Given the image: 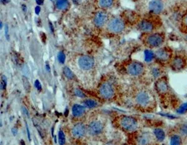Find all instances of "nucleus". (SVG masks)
Segmentation results:
<instances>
[{
  "label": "nucleus",
  "instance_id": "obj_45",
  "mask_svg": "<svg viewBox=\"0 0 187 145\" xmlns=\"http://www.w3.org/2000/svg\"><path fill=\"white\" fill-rule=\"evenodd\" d=\"M1 29H2V22H1Z\"/></svg>",
  "mask_w": 187,
  "mask_h": 145
},
{
  "label": "nucleus",
  "instance_id": "obj_30",
  "mask_svg": "<svg viewBox=\"0 0 187 145\" xmlns=\"http://www.w3.org/2000/svg\"><path fill=\"white\" fill-rule=\"evenodd\" d=\"M6 78L4 75L1 77V89L4 90L6 87Z\"/></svg>",
  "mask_w": 187,
  "mask_h": 145
},
{
  "label": "nucleus",
  "instance_id": "obj_10",
  "mask_svg": "<svg viewBox=\"0 0 187 145\" xmlns=\"http://www.w3.org/2000/svg\"><path fill=\"white\" fill-rule=\"evenodd\" d=\"M164 3L162 0H151L149 4V9L154 15H159L164 9Z\"/></svg>",
  "mask_w": 187,
  "mask_h": 145
},
{
  "label": "nucleus",
  "instance_id": "obj_21",
  "mask_svg": "<svg viewBox=\"0 0 187 145\" xmlns=\"http://www.w3.org/2000/svg\"><path fill=\"white\" fill-rule=\"evenodd\" d=\"M145 61L149 63L155 60V52L152 49H146L144 51Z\"/></svg>",
  "mask_w": 187,
  "mask_h": 145
},
{
  "label": "nucleus",
  "instance_id": "obj_32",
  "mask_svg": "<svg viewBox=\"0 0 187 145\" xmlns=\"http://www.w3.org/2000/svg\"><path fill=\"white\" fill-rule=\"evenodd\" d=\"M75 94H76V96H77L79 97H81V98H84L85 97V95L82 93V92L81 90L78 89H76L75 90Z\"/></svg>",
  "mask_w": 187,
  "mask_h": 145
},
{
  "label": "nucleus",
  "instance_id": "obj_25",
  "mask_svg": "<svg viewBox=\"0 0 187 145\" xmlns=\"http://www.w3.org/2000/svg\"><path fill=\"white\" fill-rule=\"evenodd\" d=\"M63 73L65 75V76L69 79H72L74 77V75L73 72L67 67H65L63 69Z\"/></svg>",
  "mask_w": 187,
  "mask_h": 145
},
{
  "label": "nucleus",
  "instance_id": "obj_35",
  "mask_svg": "<svg viewBox=\"0 0 187 145\" xmlns=\"http://www.w3.org/2000/svg\"><path fill=\"white\" fill-rule=\"evenodd\" d=\"M182 24L187 28V13L184 16L182 19Z\"/></svg>",
  "mask_w": 187,
  "mask_h": 145
},
{
  "label": "nucleus",
  "instance_id": "obj_22",
  "mask_svg": "<svg viewBox=\"0 0 187 145\" xmlns=\"http://www.w3.org/2000/svg\"><path fill=\"white\" fill-rule=\"evenodd\" d=\"M182 137L179 134H174L170 138L171 145H181L182 144Z\"/></svg>",
  "mask_w": 187,
  "mask_h": 145
},
{
  "label": "nucleus",
  "instance_id": "obj_26",
  "mask_svg": "<svg viewBox=\"0 0 187 145\" xmlns=\"http://www.w3.org/2000/svg\"><path fill=\"white\" fill-rule=\"evenodd\" d=\"M22 80L23 87H24L25 90L27 92H29L30 90H31V85H30V84H29L27 79L26 77H22Z\"/></svg>",
  "mask_w": 187,
  "mask_h": 145
},
{
  "label": "nucleus",
  "instance_id": "obj_1",
  "mask_svg": "<svg viewBox=\"0 0 187 145\" xmlns=\"http://www.w3.org/2000/svg\"><path fill=\"white\" fill-rule=\"evenodd\" d=\"M135 102L138 105L152 110L156 106V100L154 94L147 90H142L137 93Z\"/></svg>",
  "mask_w": 187,
  "mask_h": 145
},
{
  "label": "nucleus",
  "instance_id": "obj_11",
  "mask_svg": "<svg viewBox=\"0 0 187 145\" xmlns=\"http://www.w3.org/2000/svg\"><path fill=\"white\" fill-rule=\"evenodd\" d=\"M79 67L84 70H89L94 65V60L92 57L88 56H83L78 60Z\"/></svg>",
  "mask_w": 187,
  "mask_h": 145
},
{
  "label": "nucleus",
  "instance_id": "obj_29",
  "mask_svg": "<svg viewBox=\"0 0 187 145\" xmlns=\"http://www.w3.org/2000/svg\"><path fill=\"white\" fill-rule=\"evenodd\" d=\"M57 60L61 64H64L65 62L66 56H65V54H64V52H59L58 53V54H57Z\"/></svg>",
  "mask_w": 187,
  "mask_h": 145
},
{
  "label": "nucleus",
  "instance_id": "obj_24",
  "mask_svg": "<svg viewBox=\"0 0 187 145\" xmlns=\"http://www.w3.org/2000/svg\"><path fill=\"white\" fill-rule=\"evenodd\" d=\"M114 2V0H99V4L102 7H109Z\"/></svg>",
  "mask_w": 187,
  "mask_h": 145
},
{
  "label": "nucleus",
  "instance_id": "obj_20",
  "mask_svg": "<svg viewBox=\"0 0 187 145\" xmlns=\"http://www.w3.org/2000/svg\"><path fill=\"white\" fill-rule=\"evenodd\" d=\"M163 70L159 66H152V68L151 69V74L152 75V77L155 79V80L160 77H162Z\"/></svg>",
  "mask_w": 187,
  "mask_h": 145
},
{
  "label": "nucleus",
  "instance_id": "obj_33",
  "mask_svg": "<svg viewBox=\"0 0 187 145\" xmlns=\"http://www.w3.org/2000/svg\"><path fill=\"white\" fill-rule=\"evenodd\" d=\"M34 85L36 87V88L37 89V90H38L39 91H41L42 90V86L41 84L40 83V82L38 80H36L34 82Z\"/></svg>",
  "mask_w": 187,
  "mask_h": 145
},
{
  "label": "nucleus",
  "instance_id": "obj_19",
  "mask_svg": "<svg viewBox=\"0 0 187 145\" xmlns=\"http://www.w3.org/2000/svg\"><path fill=\"white\" fill-rule=\"evenodd\" d=\"M72 115L74 117H79L84 114V113L86 112V109L84 106H82V105H80L78 104H75L72 107Z\"/></svg>",
  "mask_w": 187,
  "mask_h": 145
},
{
  "label": "nucleus",
  "instance_id": "obj_9",
  "mask_svg": "<svg viewBox=\"0 0 187 145\" xmlns=\"http://www.w3.org/2000/svg\"><path fill=\"white\" fill-rule=\"evenodd\" d=\"M127 72L132 76H140L142 75L145 71L144 65L139 62H133L130 63L127 69Z\"/></svg>",
  "mask_w": 187,
  "mask_h": 145
},
{
  "label": "nucleus",
  "instance_id": "obj_42",
  "mask_svg": "<svg viewBox=\"0 0 187 145\" xmlns=\"http://www.w3.org/2000/svg\"><path fill=\"white\" fill-rule=\"evenodd\" d=\"M46 70H47V71H48V72H50L51 68H50V66H49V64H48V63H46Z\"/></svg>",
  "mask_w": 187,
  "mask_h": 145
},
{
  "label": "nucleus",
  "instance_id": "obj_6",
  "mask_svg": "<svg viewBox=\"0 0 187 145\" xmlns=\"http://www.w3.org/2000/svg\"><path fill=\"white\" fill-rule=\"evenodd\" d=\"M169 64L174 70L180 71L187 65V60L182 55L173 56Z\"/></svg>",
  "mask_w": 187,
  "mask_h": 145
},
{
  "label": "nucleus",
  "instance_id": "obj_7",
  "mask_svg": "<svg viewBox=\"0 0 187 145\" xmlns=\"http://www.w3.org/2000/svg\"><path fill=\"white\" fill-rule=\"evenodd\" d=\"M138 27L141 31L149 34L155 32L157 27V23L154 19H145L139 23Z\"/></svg>",
  "mask_w": 187,
  "mask_h": 145
},
{
  "label": "nucleus",
  "instance_id": "obj_43",
  "mask_svg": "<svg viewBox=\"0 0 187 145\" xmlns=\"http://www.w3.org/2000/svg\"><path fill=\"white\" fill-rule=\"evenodd\" d=\"M12 133H13L14 135H16V133H17V130L15 129V128H12Z\"/></svg>",
  "mask_w": 187,
  "mask_h": 145
},
{
  "label": "nucleus",
  "instance_id": "obj_37",
  "mask_svg": "<svg viewBox=\"0 0 187 145\" xmlns=\"http://www.w3.org/2000/svg\"><path fill=\"white\" fill-rule=\"evenodd\" d=\"M41 11V7L39 6H37L36 7H35V12L37 15H38L39 14Z\"/></svg>",
  "mask_w": 187,
  "mask_h": 145
},
{
  "label": "nucleus",
  "instance_id": "obj_41",
  "mask_svg": "<svg viewBox=\"0 0 187 145\" xmlns=\"http://www.w3.org/2000/svg\"><path fill=\"white\" fill-rule=\"evenodd\" d=\"M49 27H50V29H51V32H54V27H53L52 24L51 22H49Z\"/></svg>",
  "mask_w": 187,
  "mask_h": 145
},
{
  "label": "nucleus",
  "instance_id": "obj_12",
  "mask_svg": "<svg viewBox=\"0 0 187 145\" xmlns=\"http://www.w3.org/2000/svg\"><path fill=\"white\" fill-rule=\"evenodd\" d=\"M100 95L106 99H110L114 95V89L109 83L103 84L99 89Z\"/></svg>",
  "mask_w": 187,
  "mask_h": 145
},
{
  "label": "nucleus",
  "instance_id": "obj_2",
  "mask_svg": "<svg viewBox=\"0 0 187 145\" xmlns=\"http://www.w3.org/2000/svg\"><path fill=\"white\" fill-rule=\"evenodd\" d=\"M165 41V37L163 33L161 32H152L147 34L145 39L146 45L150 49H159L162 47Z\"/></svg>",
  "mask_w": 187,
  "mask_h": 145
},
{
  "label": "nucleus",
  "instance_id": "obj_27",
  "mask_svg": "<svg viewBox=\"0 0 187 145\" xmlns=\"http://www.w3.org/2000/svg\"><path fill=\"white\" fill-rule=\"evenodd\" d=\"M58 142L59 145H64L66 143V137L62 131H59L58 133Z\"/></svg>",
  "mask_w": 187,
  "mask_h": 145
},
{
  "label": "nucleus",
  "instance_id": "obj_31",
  "mask_svg": "<svg viewBox=\"0 0 187 145\" xmlns=\"http://www.w3.org/2000/svg\"><path fill=\"white\" fill-rule=\"evenodd\" d=\"M187 111V104H183L179 109V110H177V112L179 114H184V112H185Z\"/></svg>",
  "mask_w": 187,
  "mask_h": 145
},
{
  "label": "nucleus",
  "instance_id": "obj_5",
  "mask_svg": "<svg viewBox=\"0 0 187 145\" xmlns=\"http://www.w3.org/2000/svg\"><path fill=\"white\" fill-rule=\"evenodd\" d=\"M155 89L159 95L165 96L168 95L170 92L168 79L164 76L157 79L155 82Z\"/></svg>",
  "mask_w": 187,
  "mask_h": 145
},
{
  "label": "nucleus",
  "instance_id": "obj_18",
  "mask_svg": "<svg viewBox=\"0 0 187 145\" xmlns=\"http://www.w3.org/2000/svg\"><path fill=\"white\" fill-rule=\"evenodd\" d=\"M176 132L182 138H187V122L181 123L177 125Z\"/></svg>",
  "mask_w": 187,
  "mask_h": 145
},
{
  "label": "nucleus",
  "instance_id": "obj_23",
  "mask_svg": "<svg viewBox=\"0 0 187 145\" xmlns=\"http://www.w3.org/2000/svg\"><path fill=\"white\" fill-rule=\"evenodd\" d=\"M69 6L68 0H57L56 2V6L60 10H65L67 9Z\"/></svg>",
  "mask_w": 187,
  "mask_h": 145
},
{
  "label": "nucleus",
  "instance_id": "obj_38",
  "mask_svg": "<svg viewBox=\"0 0 187 145\" xmlns=\"http://www.w3.org/2000/svg\"><path fill=\"white\" fill-rule=\"evenodd\" d=\"M22 111H23V112H24V114L26 115H27L28 117H29V112H28V111H27V110L26 109V108H24V107H22Z\"/></svg>",
  "mask_w": 187,
  "mask_h": 145
},
{
  "label": "nucleus",
  "instance_id": "obj_14",
  "mask_svg": "<svg viewBox=\"0 0 187 145\" xmlns=\"http://www.w3.org/2000/svg\"><path fill=\"white\" fill-rule=\"evenodd\" d=\"M103 130L102 124L98 121L91 122L88 127V132L91 135L95 136L100 134Z\"/></svg>",
  "mask_w": 187,
  "mask_h": 145
},
{
  "label": "nucleus",
  "instance_id": "obj_39",
  "mask_svg": "<svg viewBox=\"0 0 187 145\" xmlns=\"http://www.w3.org/2000/svg\"><path fill=\"white\" fill-rule=\"evenodd\" d=\"M36 3H37V4H38V5H41L42 4H43L44 0H36Z\"/></svg>",
  "mask_w": 187,
  "mask_h": 145
},
{
  "label": "nucleus",
  "instance_id": "obj_28",
  "mask_svg": "<svg viewBox=\"0 0 187 145\" xmlns=\"http://www.w3.org/2000/svg\"><path fill=\"white\" fill-rule=\"evenodd\" d=\"M84 104L89 108H94L97 105V102L95 100L91 99L86 100L84 101Z\"/></svg>",
  "mask_w": 187,
  "mask_h": 145
},
{
  "label": "nucleus",
  "instance_id": "obj_17",
  "mask_svg": "<svg viewBox=\"0 0 187 145\" xmlns=\"http://www.w3.org/2000/svg\"><path fill=\"white\" fill-rule=\"evenodd\" d=\"M153 133L155 140L158 142H163L166 137L165 131L161 128H155L153 130Z\"/></svg>",
  "mask_w": 187,
  "mask_h": 145
},
{
  "label": "nucleus",
  "instance_id": "obj_15",
  "mask_svg": "<svg viewBox=\"0 0 187 145\" xmlns=\"http://www.w3.org/2000/svg\"><path fill=\"white\" fill-rule=\"evenodd\" d=\"M86 127L82 123H78L76 124L72 130V133L74 137L76 138L83 137L86 133Z\"/></svg>",
  "mask_w": 187,
  "mask_h": 145
},
{
  "label": "nucleus",
  "instance_id": "obj_40",
  "mask_svg": "<svg viewBox=\"0 0 187 145\" xmlns=\"http://www.w3.org/2000/svg\"><path fill=\"white\" fill-rule=\"evenodd\" d=\"M1 2L3 4H6L7 3H9L10 2V0H1Z\"/></svg>",
  "mask_w": 187,
  "mask_h": 145
},
{
  "label": "nucleus",
  "instance_id": "obj_4",
  "mask_svg": "<svg viewBox=\"0 0 187 145\" xmlns=\"http://www.w3.org/2000/svg\"><path fill=\"white\" fill-rule=\"evenodd\" d=\"M120 125L125 131L133 132L137 130L139 123L136 118L130 116H124L120 120Z\"/></svg>",
  "mask_w": 187,
  "mask_h": 145
},
{
  "label": "nucleus",
  "instance_id": "obj_3",
  "mask_svg": "<svg viewBox=\"0 0 187 145\" xmlns=\"http://www.w3.org/2000/svg\"><path fill=\"white\" fill-rule=\"evenodd\" d=\"M155 59L159 63H169L173 57L172 50L165 47H161L155 52Z\"/></svg>",
  "mask_w": 187,
  "mask_h": 145
},
{
  "label": "nucleus",
  "instance_id": "obj_16",
  "mask_svg": "<svg viewBox=\"0 0 187 145\" xmlns=\"http://www.w3.org/2000/svg\"><path fill=\"white\" fill-rule=\"evenodd\" d=\"M108 16L107 14L104 12H97L94 19V22L96 26L98 27L103 26L106 22L107 21Z\"/></svg>",
  "mask_w": 187,
  "mask_h": 145
},
{
  "label": "nucleus",
  "instance_id": "obj_13",
  "mask_svg": "<svg viewBox=\"0 0 187 145\" xmlns=\"http://www.w3.org/2000/svg\"><path fill=\"white\" fill-rule=\"evenodd\" d=\"M155 138L154 133L150 132H144L141 133L137 138V143L139 145H149L153 143Z\"/></svg>",
  "mask_w": 187,
  "mask_h": 145
},
{
  "label": "nucleus",
  "instance_id": "obj_34",
  "mask_svg": "<svg viewBox=\"0 0 187 145\" xmlns=\"http://www.w3.org/2000/svg\"><path fill=\"white\" fill-rule=\"evenodd\" d=\"M5 36L6 38L7 41H9V33H8V26L7 25L5 26Z\"/></svg>",
  "mask_w": 187,
  "mask_h": 145
},
{
  "label": "nucleus",
  "instance_id": "obj_36",
  "mask_svg": "<svg viewBox=\"0 0 187 145\" xmlns=\"http://www.w3.org/2000/svg\"><path fill=\"white\" fill-rule=\"evenodd\" d=\"M26 131H27V137H28V139L29 141H31V136H30V132H29V130L27 126V123L26 122Z\"/></svg>",
  "mask_w": 187,
  "mask_h": 145
},
{
  "label": "nucleus",
  "instance_id": "obj_44",
  "mask_svg": "<svg viewBox=\"0 0 187 145\" xmlns=\"http://www.w3.org/2000/svg\"><path fill=\"white\" fill-rule=\"evenodd\" d=\"M22 10H23L24 11H26V7L25 4H22Z\"/></svg>",
  "mask_w": 187,
  "mask_h": 145
},
{
  "label": "nucleus",
  "instance_id": "obj_8",
  "mask_svg": "<svg viewBox=\"0 0 187 145\" xmlns=\"http://www.w3.org/2000/svg\"><path fill=\"white\" fill-rule=\"evenodd\" d=\"M125 24L124 21L119 17H114L111 19L107 25L108 29L114 33H119L124 30Z\"/></svg>",
  "mask_w": 187,
  "mask_h": 145
}]
</instances>
